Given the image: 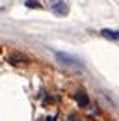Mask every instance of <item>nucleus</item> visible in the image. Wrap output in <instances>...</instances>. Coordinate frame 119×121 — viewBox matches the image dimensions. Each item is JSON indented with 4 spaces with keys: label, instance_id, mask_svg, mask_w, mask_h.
Wrapping results in <instances>:
<instances>
[{
    "label": "nucleus",
    "instance_id": "nucleus-4",
    "mask_svg": "<svg viewBox=\"0 0 119 121\" xmlns=\"http://www.w3.org/2000/svg\"><path fill=\"white\" fill-rule=\"evenodd\" d=\"M26 6L28 8H35L37 6V0H26Z\"/></svg>",
    "mask_w": 119,
    "mask_h": 121
},
{
    "label": "nucleus",
    "instance_id": "nucleus-3",
    "mask_svg": "<svg viewBox=\"0 0 119 121\" xmlns=\"http://www.w3.org/2000/svg\"><path fill=\"white\" fill-rule=\"evenodd\" d=\"M52 9H54L58 15H65V13H67V6H65V2H61V0H58V4L52 6Z\"/></svg>",
    "mask_w": 119,
    "mask_h": 121
},
{
    "label": "nucleus",
    "instance_id": "nucleus-1",
    "mask_svg": "<svg viewBox=\"0 0 119 121\" xmlns=\"http://www.w3.org/2000/svg\"><path fill=\"white\" fill-rule=\"evenodd\" d=\"M101 35H102V37H106V39L119 41V30H110V28H104V30H101Z\"/></svg>",
    "mask_w": 119,
    "mask_h": 121
},
{
    "label": "nucleus",
    "instance_id": "nucleus-5",
    "mask_svg": "<svg viewBox=\"0 0 119 121\" xmlns=\"http://www.w3.org/2000/svg\"><path fill=\"white\" fill-rule=\"evenodd\" d=\"M69 121H80V119H78V116H74V114H71V116H69Z\"/></svg>",
    "mask_w": 119,
    "mask_h": 121
},
{
    "label": "nucleus",
    "instance_id": "nucleus-2",
    "mask_svg": "<svg viewBox=\"0 0 119 121\" xmlns=\"http://www.w3.org/2000/svg\"><path fill=\"white\" fill-rule=\"evenodd\" d=\"M76 101H78V104L80 106H89V97H88V93L86 91H78L76 93Z\"/></svg>",
    "mask_w": 119,
    "mask_h": 121
}]
</instances>
